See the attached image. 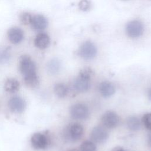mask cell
I'll use <instances>...</instances> for the list:
<instances>
[{
    "mask_svg": "<svg viewBox=\"0 0 151 151\" xmlns=\"http://www.w3.org/2000/svg\"><path fill=\"white\" fill-rule=\"evenodd\" d=\"M19 68L27 87L35 88L38 86L39 78L37 74L36 65L29 56L27 55L21 56L19 61Z\"/></svg>",
    "mask_w": 151,
    "mask_h": 151,
    "instance_id": "obj_1",
    "label": "cell"
},
{
    "mask_svg": "<svg viewBox=\"0 0 151 151\" xmlns=\"http://www.w3.org/2000/svg\"><path fill=\"white\" fill-rule=\"evenodd\" d=\"M78 53L80 57L84 60H91L95 57L97 54V48L91 41L83 42L80 46Z\"/></svg>",
    "mask_w": 151,
    "mask_h": 151,
    "instance_id": "obj_2",
    "label": "cell"
},
{
    "mask_svg": "<svg viewBox=\"0 0 151 151\" xmlns=\"http://www.w3.org/2000/svg\"><path fill=\"white\" fill-rule=\"evenodd\" d=\"M144 28L142 23L138 20H133L127 23L126 31L129 37L137 38L143 34Z\"/></svg>",
    "mask_w": 151,
    "mask_h": 151,
    "instance_id": "obj_3",
    "label": "cell"
},
{
    "mask_svg": "<svg viewBox=\"0 0 151 151\" xmlns=\"http://www.w3.org/2000/svg\"><path fill=\"white\" fill-rule=\"evenodd\" d=\"M32 146L36 150H43L46 149L49 145L48 137L41 133H34L31 138Z\"/></svg>",
    "mask_w": 151,
    "mask_h": 151,
    "instance_id": "obj_4",
    "label": "cell"
},
{
    "mask_svg": "<svg viewBox=\"0 0 151 151\" xmlns=\"http://www.w3.org/2000/svg\"><path fill=\"white\" fill-rule=\"evenodd\" d=\"M70 114L74 119L84 120L88 117L89 110L85 104H76L71 107Z\"/></svg>",
    "mask_w": 151,
    "mask_h": 151,
    "instance_id": "obj_5",
    "label": "cell"
},
{
    "mask_svg": "<svg viewBox=\"0 0 151 151\" xmlns=\"http://www.w3.org/2000/svg\"><path fill=\"white\" fill-rule=\"evenodd\" d=\"M103 124L107 128H114L118 126L120 122L119 116L114 111H109L106 112L101 117Z\"/></svg>",
    "mask_w": 151,
    "mask_h": 151,
    "instance_id": "obj_6",
    "label": "cell"
},
{
    "mask_svg": "<svg viewBox=\"0 0 151 151\" xmlns=\"http://www.w3.org/2000/svg\"><path fill=\"white\" fill-rule=\"evenodd\" d=\"M84 134L83 127L79 123H74L68 129L65 134L67 137L72 141L80 140Z\"/></svg>",
    "mask_w": 151,
    "mask_h": 151,
    "instance_id": "obj_7",
    "label": "cell"
},
{
    "mask_svg": "<svg viewBox=\"0 0 151 151\" xmlns=\"http://www.w3.org/2000/svg\"><path fill=\"white\" fill-rule=\"evenodd\" d=\"M8 107L11 111L16 113H21L24 111L26 107V103L22 97L15 96L9 99Z\"/></svg>",
    "mask_w": 151,
    "mask_h": 151,
    "instance_id": "obj_8",
    "label": "cell"
},
{
    "mask_svg": "<svg viewBox=\"0 0 151 151\" xmlns=\"http://www.w3.org/2000/svg\"><path fill=\"white\" fill-rule=\"evenodd\" d=\"M109 133L106 129L100 126L94 127L91 132V139L95 142L101 143L107 140Z\"/></svg>",
    "mask_w": 151,
    "mask_h": 151,
    "instance_id": "obj_9",
    "label": "cell"
},
{
    "mask_svg": "<svg viewBox=\"0 0 151 151\" xmlns=\"http://www.w3.org/2000/svg\"><path fill=\"white\" fill-rule=\"evenodd\" d=\"M24 31L19 27H14L8 31V38L9 41L14 44L20 43L24 39Z\"/></svg>",
    "mask_w": 151,
    "mask_h": 151,
    "instance_id": "obj_10",
    "label": "cell"
},
{
    "mask_svg": "<svg viewBox=\"0 0 151 151\" xmlns=\"http://www.w3.org/2000/svg\"><path fill=\"white\" fill-rule=\"evenodd\" d=\"M30 25L34 29L41 31L47 27L48 21L44 15L37 14L32 16Z\"/></svg>",
    "mask_w": 151,
    "mask_h": 151,
    "instance_id": "obj_11",
    "label": "cell"
},
{
    "mask_svg": "<svg viewBox=\"0 0 151 151\" xmlns=\"http://www.w3.org/2000/svg\"><path fill=\"white\" fill-rule=\"evenodd\" d=\"M90 79L79 76L73 83V87L78 92H85L90 87Z\"/></svg>",
    "mask_w": 151,
    "mask_h": 151,
    "instance_id": "obj_12",
    "label": "cell"
},
{
    "mask_svg": "<svg viewBox=\"0 0 151 151\" xmlns=\"http://www.w3.org/2000/svg\"><path fill=\"white\" fill-rule=\"evenodd\" d=\"M50 42L49 36L45 32H41L37 34L34 40L35 45L41 50L47 48L50 44Z\"/></svg>",
    "mask_w": 151,
    "mask_h": 151,
    "instance_id": "obj_13",
    "label": "cell"
},
{
    "mask_svg": "<svg viewBox=\"0 0 151 151\" xmlns=\"http://www.w3.org/2000/svg\"><path fill=\"white\" fill-rule=\"evenodd\" d=\"M99 91L103 96L108 97L114 93L115 87L109 81H103L99 86Z\"/></svg>",
    "mask_w": 151,
    "mask_h": 151,
    "instance_id": "obj_14",
    "label": "cell"
},
{
    "mask_svg": "<svg viewBox=\"0 0 151 151\" xmlns=\"http://www.w3.org/2000/svg\"><path fill=\"white\" fill-rule=\"evenodd\" d=\"M19 81L14 78H9L7 79L4 84L5 90L9 93H15L19 88Z\"/></svg>",
    "mask_w": 151,
    "mask_h": 151,
    "instance_id": "obj_15",
    "label": "cell"
},
{
    "mask_svg": "<svg viewBox=\"0 0 151 151\" xmlns=\"http://www.w3.org/2000/svg\"><path fill=\"white\" fill-rule=\"evenodd\" d=\"M61 64L58 60L54 58L51 60L47 64V70L48 71L52 74H56L58 72L60 69Z\"/></svg>",
    "mask_w": 151,
    "mask_h": 151,
    "instance_id": "obj_16",
    "label": "cell"
},
{
    "mask_svg": "<svg viewBox=\"0 0 151 151\" xmlns=\"http://www.w3.org/2000/svg\"><path fill=\"white\" fill-rule=\"evenodd\" d=\"M127 126L130 130L136 131L140 128V122L136 117H130L127 120Z\"/></svg>",
    "mask_w": 151,
    "mask_h": 151,
    "instance_id": "obj_17",
    "label": "cell"
},
{
    "mask_svg": "<svg viewBox=\"0 0 151 151\" xmlns=\"http://www.w3.org/2000/svg\"><path fill=\"white\" fill-rule=\"evenodd\" d=\"M68 91L67 86L63 83H58L54 86V92L59 97H65Z\"/></svg>",
    "mask_w": 151,
    "mask_h": 151,
    "instance_id": "obj_18",
    "label": "cell"
},
{
    "mask_svg": "<svg viewBox=\"0 0 151 151\" xmlns=\"http://www.w3.org/2000/svg\"><path fill=\"white\" fill-rule=\"evenodd\" d=\"M11 53L9 48H2L0 49V63L4 64L8 62L10 58Z\"/></svg>",
    "mask_w": 151,
    "mask_h": 151,
    "instance_id": "obj_19",
    "label": "cell"
},
{
    "mask_svg": "<svg viewBox=\"0 0 151 151\" xmlns=\"http://www.w3.org/2000/svg\"><path fill=\"white\" fill-rule=\"evenodd\" d=\"M80 151H97V147L93 142L84 141L80 146Z\"/></svg>",
    "mask_w": 151,
    "mask_h": 151,
    "instance_id": "obj_20",
    "label": "cell"
},
{
    "mask_svg": "<svg viewBox=\"0 0 151 151\" xmlns=\"http://www.w3.org/2000/svg\"><path fill=\"white\" fill-rule=\"evenodd\" d=\"M32 16L31 15L30 13L24 12L20 14L19 15V19L21 22L24 25H28L31 24L32 20Z\"/></svg>",
    "mask_w": 151,
    "mask_h": 151,
    "instance_id": "obj_21",
    "label": "cell"
},
{
    "mask_svg": "<svg viewBox=\"0 0 151 151\" xmlns=\"http://www.w3.org/2000/svg\"><path fill=\"white\" fill-rule=\"evenodd\" d=\"M142 122L145 127L148 129L151 130V113H146L143 115L142 117Z\"/></svg>",
    "mask_w": 151,
    "mask_h": 151,
    "instance_id": "obj_22",
    "label": "cell"
},
{
    "mask_svg": "<svg viewBox=\"0 0 151 151\" xmlns=\"http://www.w3.org/2000/svg\"><path fill=\"white\" fill-rule=\"evenodd\" d=\"M78 6L82 11H88L91 7L90 1L89 0H81L78 4Z\"/></svg>",
    "mask_w": 151,
    "mask_h": 151,
    "instance_id": "obj_23",
    "label": "cell"
},
{
    "mask_svg": "<svg viewBox=\"0 0 151 151\" xmlns=\"http://www.w3.org/2000/svg\"><path fill=\"white\" fill-rule=\"evenodd\" d=\"M92 74L93 71L90 68H84L80 71L79 76L90 79Z\"/></svg>",
    "mask_w": 151,
    "mask_h": 151,
    "instance_id": "obj_24",
    "label": "cell"
},
{
    "mask_svg": "<svg viewBox=\"0 0 151 151\" xmlns=\"http://www.w3.org/2000/svg\"><path fill=\"white\" fill-rule=\"evenodd\" d=\"M147 144L148 146L151 148V132L148 134L147 136Z\"/></svg>",
    "mask_w": 151,
    "mask_h": 151,
    "instance_id": "obj_25",
    "label": "cell"
},
{
    "mask_svg": "<svg viewBox=\"0 0 151 151\" xmlns=\"http://www.w3.org/2000/svg\"><path fill=\"white\" fill-rule=\"evenodd\" d=\"M111 151H124V149L120 146H117L114 147Z\"/></svg>",
    "mask_w": 151,
    "mask_h": 151,
    "instance_id": "obj_26",
    "label": "cell"
},
{
    "mask_svg": "<svg viewBox=\"0 0 151 151\" xmlns=\"http://www.w3.org/2000/svg\"><path fill=\"white\" fill-rule=\"evenodd\" d=\"M67 151H80V150H78V149H68Z\"/></svg>",
    "mask_w": 151,
    "mask_h": 151,
    "instance_id": "obj_27",
    "label": "cell"
},
{
    "mask_svg": "<svg viewBox=\"0 0 151 151\" xmlns=\"http://www.w3.org/2000/svg\"><path fill=\"white\" fill-rule=\"evenodd\" d=\"M149 98L151 100V88L150 89V90L149 91Z\"/></svg>",
    "mask_w": 151,
    "mask_h": 151,
    "instance_id": "obj_28",
    "label": "cell"
}]
</instances>
